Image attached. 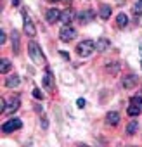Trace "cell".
<instances>
[{
	"label": "cell",
	"instance_id": "cell-10",
	"mask_svg": "<svg viewBox=\"0 0 142 147\" xmlns=\"http://www.w3.org/2000/svg\"><path fill=\"white\" fill-rule=\"evenodd\" d=\"M45 19H47L49 23H57V21L61 19V12H59V9H49V11L45 12Z\"/></svg>",
	"mask_w": 142,
	"mask_h": 147
},
{
	"label": "cell",
	"instance_id": "cell-9",
	"mask_svg": "<svg viewBox=\"0 0 142 147\" xmlns=\"http://www.w3.org/2000/svg\"><path fill=\"white\" fill-rule=\"evenodd\" d=\"M75 18H76V12L71 11V9H64V12H61V21H62L64 24H69Z\"/></svg>",
	"mask_w": 142,
	"mask_h": 147
},
{
	"label": "cell",
	"instance_id": "cell-26",
	"mask_svg": "<svg viewBox=\"0 0 142 147\" xmlns=\"http://www.w3.org/2000/svg\"><path fill=\"white\" fill-rule=\"evenodd\" d=\"M76 106H78L80 109H83V107H85V99H78V100H76Z\"/></svg>",
	"mask_w": 142,
	"mask_h": 147
},
{
	"label": "cell",
	"instance_id": "cell-11",
	"mask_svg": "<svg viewBox=\"0 0 142 147\" xmlns=\"http://www.w3.org/2000/svg\"><path fill=\"white\" fill-rule=\"evenodd\" d=\"M19 106H21L19 99H18V97H12V99H9V106H7L5 111H9V114H12V113H16V111L19 109Z\"/></svg>",
	"mask_w": 142,
	"mask_h": 147
},
{
	"label": "cell",
	"instance_id": "cell-22",
	"mask_svg": "<svg viewBox=\"0 0 142 147\" xmlns=\"http://www.w3.org/2000/svg\"><path fill=\"white\" fill-rule=\"evenodd\" d=\"M130 104L142 107V97H139V95H133V97H130Z\"/></svg>",
	"mask_w": 142,
	"mask_h": 147
},
{
	"label": "cell",
	"instance_id": "cell-3",
	"mask_svg": "<svg viewBox=\"0 0 142 147\" xmlns=\"http://www.w3.org/2000/svg\"><path fill=\"white\" fill-rule=\"evenodd\" d=\"M59 36H61L62 42H71V40L76 36V30L71 26V24H64L61 28V31H59Z\"/></svg>",
	"mask_w": 142,
	"mask_h": 147
},
{
	"label": "cell",
	"instance_id": "cell-13",
	"mask_svg": "<svg viewBox=\"0 0 142 147\" xmlns=\"http://www.w3.org/2000/svg\"><path fill=\"white\" fill-rule=\"evenodd\" d=\"M111 12H113V9H111L109 5H101L99 16H101V19H109V18H111Z\"/></svg>",
	"mask_w": 142,
	"mask_h": 147
},
{
	"label": "cell",
	"instance_id": "cell-1",
	"mask_svg": "<svg viewBox=\"0 0 142 147\" xmlns=\"http://www.w3.org/2000/svg\"><path fill=\"white\" fill-rule=\"evenodd\" d=\"M28 54H30V57H31V61L35 64H45V55H43L40 45L35 40H30V43H28Z\"/></svg>",
	"mask_w": 142,
	"mask_h": 147
},
{
	"label": "cell",
	"instance_id": "cell-7",
	"mask_svg": "<svg viewBox=\"0 0 142 147\" xmlns=\"http://www.w3.org/2000/svg\"><path fill=\"white\" fill-rule=\"evenodd\" d=\"M137 76L135 75H126L125 78H121V85H123V88H126V90H132L135 85H137Z\"/></svg>",
	"mask_w": 142,
	"mask_h": 147
},
{
	"label": "cell",
	"instance_id": "cell-21",
	"mask_svg": "<svg viewBox=\"0 0 142 147\" xmlns=\"http://www.w3.org/2000/svg\"><path fill=\"white\" fill-rule=\"evenodd\" d=\"M135 130H137V121H135V119H132V121L126 125V135H133V133H135Z\"/></svg>",
	"mask_w": 142,
	"mask_h": 147
},
{
	"label": "cell",
	"instance_id": "cell-25",
	"mask_svg": "<svg viewBox=\"0 0 142 147\" xmlns=\"http://www.w3.org/2000/svg\"><path fill=\"white\" fill-rule=\"evenodd\" d=\"M5 42H7V35H5V31H2V33H0V43L4 45Z\"/></svg>",
	"mask_w": 142,
	"mask_h": 147
},
{
	"label": "cell",
	"instance_id": "cell-6",
	"mask_svg": "<svg viewBox=\"0 0 142 147\" xmlns=\"http://www.w3.org/2000/svg\"><path fill=\"white\" fill-rule=\"evenodd\" d=\"M23 18H24V33L28 36H35L37 35V28H35V24H33V21H31V18L28 16L26 11H23Z\"/></svg>",
	"mask_w": 142,
	"mask_h": 147
},
{
	"label": "cell",
	"instance_id": "cell-2",
	"mask_svg": "<svg viewBox=\"0 0 142 147\" xmlns=\"http://www.w3.org/2000/svg\"><path fill=\"white\" fill-rule=\"evenodd\" d=\"M76 54L80 55V57H89L94 50H95V43L92 42V40H83V42H80L78 45H76Z\"/></svg>",
	"mask_w": 142,
	"mask_h": 147
},
{
	"label": "cell",
	"instance_id": "cell-17",
	"mask_svg": "<svg viewBox=\"0 0 142 147\" xmlns=\"http://www.w3.org/2000/svg\"><path fill=\"white\" fill-rule=\"evenodd\" d=\"M11 67H12V62H11L9 59H2V66H0V71H2L4 75H7V73L11 71Z\"/></svg>",
	"mask_w": 142,
	"mask_h": 147
},
{
	"label": "cell",
	"instance_id": "cell-20",
	"mask_svg": "<svg viewBox=\"0 0 142 147\" xmlns=\"http://www.w3.org/2000/svg\"><path fill=\"white\" fill-rule=\"evenodd\" d=\"M106 71L111 73V75H116V73L120 71V62H111L109 66H106Z\"/></svg>",
	"mask_w": 142,
	"mask_h": 147
},
{
	"label": "cell",
	"instance_id": "cell-18",
	"mask_svg": "<svg viewBox=\"0 0 142 147\" xmlns=\"http://www.w3.org/2000/svg\"><path fill=\"white\" fill-rule=\"evenodd\" d=\"M43 87L45 88H50L52 87V73L49 69L45 71V75H43Z\"/></svg>",
	"mask_w": 142,
	"mask_h": 147
},
{
	"label": "cell",
	"instance_id": "cell-23",
	"mask_svg": "<svg viewBox=\"0 0 142 147\" xmlns=\"http://www.w3.org/2000/svg\"><path fill=\"white\" fill-rule=\"evenodd\" d=\"M133 12H135V16H142V0H139V2L135 4Z\"/></svg>",
	"mask_w": 142,
	"mask_h": 147
},
{
	"label": "cell",
	"instance_id": "cell-5",
	"mask_svg": "<svg viewBox=\"0 0 142 147\" xmlns=\"http://www.w3.org/2000/svg\"><path fill=\"white\" fill-rule=\"evenodd\" d=\"M76 18H78V23H82V24H89V23L94 21L95 14H94L92 9H85V11H80V12L76 14Z\"/></svg>",
	"mask_w": 142,
	"mask_h": 147
},
{
	"label": "cell",
	"instance_id": "cell-8",
	"mask_svg": "<svg viewBox=\"0 0 142 147\" xmlns=\"http://www.w3.org/2000/svg\"><path fill=\"white\" fill-rule=\"evenodd\" d=\"M120 113H116V111H109L108 114H106V123L108 125H111V126H116V125H120Z\"/></svg>",
	"mask_w": 142,
	"mask_h": 147
},
{
	"label": "cell",
	"instance_id": "cell-4",
	"mask_svg": "<svg viewBox=\"0 0 142 147\" xmlns=\"http://www.w3.org/2000/svg\"><path fill=\"white\" fill-rule=\"evenodd\" d=\"M19 128H23V121L21 119H9L7 123L2 125V131L4 133H12V131L19 130Z\"/></svg>",
	"mask_w": 142,
	"mask_h": 147
},
{
	"label": "cell",
	"instance_id": "cell-24",
	"mask_svg": "<svg viewBox=\"0 0 142 147\" xmlns=\"http://www.w3.org/2000/svg\"><path fill=\"white\" fill-rule=\"evenodd\" d=\"M33 97H35V99H38V100H42V99H43V94H42L38 88H33Z\"/></svg>",
	"mask_w": 142,
	"mask_h": 147
},
{
	"label": "cell",
	"instance_id": "cell-19",
	"mask_svg": "<svg viewBox=\"0 0 142 147\" xmlns=\"http://www.w3.org/2000/svg\"><path fill=\"white\" fill-rule=\"evenodd\" d=\"M12 45H14V52L19 54V33L12 31Z\"/></svg>",
	"mask_w": 142,
	"mask_h": 147
},
{
	"label": "cell",
	"instance_id": "cell-12",
	"mask_svg": "<svg viewBox=\"0 0 142 147\" xmlns=\"http://www.w3.org/2000/svg\"><path fill=\"white\" fill-rule=\"evenodd\" d=\"M19 83H21V78H19L18 75H11V76L5 80V87H9V88H16Z\"/></svg>",
	"mask_w": 142,
	"mask_h": 147
},
{
	"label": "cell",
	"instance_id": "cell-15",
	"mask_svg": "<svg viewBox=\"0 0 142 147\" xmlns=\"http://www.w3.org/2000/svg\"><path fill=\"white\" fill-rule=\"evenodd\" d=\"M116 24H118V28H125V26L128 24V18H126L123 12H120V14L116 16Z\"/></svg>",
	"mask_w": 142,
	"mask_h": 147
},
{
	"label": "cell",
	"instance_id": "cell-16",
	"mask_svg": "<svg viewBox=\"0 0 142 147\" xmlns=\"http://www.w3.org/2000/svg\"><path fill=\"white\" fill-rule=\"evenodd\" d=\"M126 113H128V116H139L140 113H142V107H139V106H133V104H130L128 106V109H126Z\"/></svg>",
	"mask_w": 142,
	"mask_h": 147
},
{
	"label": "cell",
	"instance_id": "cell-14",
	"mask_svg": "<svg viewBox=\"0 0 142 147\" xmlns=\"http://www.w3.org/2000/svg\"><path fill=\"white\" fill-rule=\"evenodd\" d=\"M108 47H109V40H106V38H99V42L95 43V50H99V52L108 50Z\"/></svg>",
	"mask_w": 142,
	"mask_h": 147
},
{
	"label": "cell",
	"instance_id": "cell-27",
	"mask_svg": "<svg viewBox=\"0 0 142 147\" xmlns=\"http://www.w3.org/2000/svg\"><path fill=\"white\" fill-rule=\"evenodd\" d=\"M62 2H64V5H66V7H69L71 4H73V0H62Z\"/></svg>",
	"mask_w": 142,
	"mask_h": 147
},
{
	"label": "cell",
	"instance_id": "cell-28",
	"mask_svg": "<svg viewBox=\"0 0 142 147\" xmlns=\"http://www.w3.org/2000/svg\"><path fill=\"white\" fill-rule=\"evenodd\" d=\"M49 2H59V0H49Z\"/></svg>",
	"mask_w": 142,
	"mask_h": 147
}]
</instances>
